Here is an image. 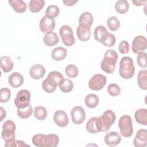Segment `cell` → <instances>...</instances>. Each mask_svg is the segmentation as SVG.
Here are the masks:
<instances>
[{
    "instance_id": "obj_30",
    "label": "cell",
    "mask_w": 147,
    "mask_h": 147,
    "mask_svg": "<svg viewBox=\"0 0 147 147\" xmlns=\"http://www.w3.org/2000/svg\"><path fill=\"white\" fill-rule=\"evenodd\" d=\"M115 9L119 14H125L129 9V2L126 0H119L115 3Z\"/></svg>"
},
{
    "instance_id": "obj_27",
    "label": "cell",
    "mask_w": 147,
    "mask_h": 147,
    "mask_svg": "<svg viewBox=\"0 0 147 147\" xmlns=\"http://www.w3.org/2000/svg\"><path fill=\"white\" fill-rule=\"evenodd\" d=\"M137 83L139 87L144 90H147V71L142 69L139 71L137 76Z\"/></svg>"
},
{
    "instance_id": "obj_14",
    "label": "cell",
    "mask_w": 147,
    "mask_h": 147,
    "mask_svg": "<svg viewBox=\"0 0 147 147\" xmlns=\"http://www.w3.org/2000/svg\"><path fill=\"white\" fill-rule=\"evenodd\" d=\"M106 144L110 146L118 145L121 141V137L116 131H111L107 133L104 138Z\"/></svg>"
},
{
    "instance_id": "obj_12",
    "label": "cell",
    "mask_w": 147,
    "mask_h": 147,
    "mask_svg": "<svg viewBox=\"0 0 147 147\" xmlns=\"http://www.w3.org/2000/svg\"><path fill=\"white\" fill-rule=\"evenodd\" d=\"M55 123L59 127H65L68 125L69 119L67 113L63 110H57L53 115Z\"/></svg>"
},
{
    "instance_id": "obj_2",
    "label": "cell",
    "mask_w": 147,
    "mask_h": 147,
    "mask_svg": "<svg viewBox=\"0 0 147 147\" xmlns=\"http://www.w3.org/2000/svg\"><path fill=\"white\" fill-rule=\"evenodd\" d=\"M116 115L114 111L111 110H106L102 116L97 117L96 127L98 131H107L114 123Z\"/></svg>"
},
{
    "instance_id": "obj_32",
    "label": "cell",
    "mask_w": 147,
    "mask_h": 147,
    "mask_svg": "<svg viewBox=\"0 0 147 147\" xmlns=\"http://www.w3.org/2000/svg\"><path fill=\"white\" fill-rule=\"evenodd\" d=\"M33 109L32 106L29 105L21 109H17L18 116L22 119H26L29 118L32 114Z\"/></svg>"
},
{
    "instance_id": "obj_16",
    "label": "cell",
    "mask_w": 147,
    "mask_h": 147,
    "mask_svg": "<svg viewBox=\"0 0 147 147\" xmlns=\"http://www.w3.org/2000/svg\"><path fill=\"white\" fill-rule=\"evenodd\" d=\"M45 74V68L41 64H35L33 65L29 71V74L32 78L35 80L40 79Z\"/></svg>"
},
{
    "instance_id": "obj_17",
    "label": "cell",
    "mask_w": 147,
    "mask_h": 147,
    "mask_svg": "<svg viewBox=\"0 0 147 147\" xmlns=\"http://www.w3.org/2000/svg\"><path fill=\"white\" fill-rule=\"evenodd\" d=\"M76 34L78 38L82 41H86L90 38V28L86 26L79 25L76 29Z\"/></svg>"
},
{
    "instance_id": "obj_42",
    "label": "cell",
    "mask_w": 147,
    "mask_h": 147,
    "mask_svg": "<svg viewBox=\"0 0 147 147\" xmlns=\"http://www.w3.org/2000/svg\"><path fill=\"white\" fill-rule=\"evenodd\" d=\"M130 49V45L126 40H122L119 44L118 50L122 54H127Z\"/></svg>"
},
{
    "instance_id": "obj_21",
    "label": "cell",
    "mask_w": 147,
    "mask_h": 147,
    "mask_svg": "<svg viewBox=\"0 0 147 147\" xmlns=\"http://www.w3.org/2000/svg\"><path fill=\"white\" fill-rule=\"evenodd\" d=\"M134 117L136 122L143 125H147V110L146 109H139L135 112Z\"/></svg>"
},
{
    "instance_id": "obj_35",
    "label": "cell",
    "mask_w": 147,
    "mask_h": 147,
    "mask_svg": "<svg viewBox=\"0 0 147 147\" xmlns=\"http://www.w3.org/2000/svg\"><path fill=\"white\" fill-rule=\"evenodd\" d=\"M14 132L15 131L11 129H3L1 133L2 139L5 141V142H7L15 140Z\"/></svg>"
},
{
    "instance_id": "obj_40",
    "label": "cell",
    "mask_w": 147,
    "mask_h": 147,
    "mask_svg": "<svg viewBox=\"0 0 147 147\" xmlns=\"http://www.w3.org/2000/svg\"><path fill=\"white\" fill-rule=\"evenodd\" d=\"M116 42V38L115 36L111 33H108L102 43L107 47H112L114 45Z\"/></svg>"
},
{
    "instance_id": "obj_18",
    "label": "cell",
    "mask_w": 147,
    "mask_h": 147,
    "mask_svg": "<svg viewBox=\"0 0 147 147\" xmlns=\"http://www.w3.org/2000/svg\"><path fill=\"white\" fill-rule=\"evenodd\" d=\"M9 84L13 88H18L21 86L24 83V78L19 72H13L9 77Z\"/></svg>"
},
{
    "instance_id": "obj_9",
    "label": "cell",
    "mask_w": 147,
    "mask_h": 147,
    "mask_svg": "<svg viewBox=\"0 0 147 147\" xmlns=\"http://www.w3.org/2000/svg\"><path fill=\"white\" fill-rule=\"evenodd\" d=\"M55 25L54 18L45 15L40 20L39 26L41 32L47 33L49 32H52L55 28Z\"/></svg>"
},
{
    "instance_id": "obj_6",
    "label": "cell",
    "mask_w": 147,
    "mask_h": 147,
    "mask_svg": "<svg viewBox=\"0 0 147 147\" xmlns=\"http://www.w3.org/2000/svg\"><path fill=\"white\" fill-rule=\"evenodd\" d=\"M59 33L62 41L65 45L71 47L75 44V39L73 34V30L69 26H62L59 30Z\"/></svg>"
},
{
    "instance_id": "obj_5",
    "label": "cell",
    "mask_w": 147,
    "mask_h": 147,
    "mask_svg": "<svg viewBox=\"0 0 147 147\" xmlns=\"http://www.w3.org/2000/svg\"><path fill=\"white\" fill-rule=\"evenodd\" d=\"M118 127L121 135L125 137H129L132 136L133 127L131 117L128 115H122L118 122Z\"/></svg>"
},
{
    "instance_id": "obj_10",
    "label": "cell",
    "mask_w": 147,
    "mask_h": 147,
    "mask_svg": "<svg viewBox=\"0 0 147 147\" xmlns=\"http://www.w3.org/2000/svg\"><path fill=\"white\" fill-rule=\"evenodd\" d=\"M147 47V40L143 36H136L132 42L131 49L134 53L138 54L144 52Z\"/></svg>"
},
{
    "instance_id": "obj_23",
    "label": "cell",
    "mask_w": 147,
    "mask_h": 147,
    "mask_svg": "<svg viewBox=\"0 0 147 147\" xmlns=\"http://www.w3.org/2000/svg\"><path fill=\"white\" fill-rule=\"evenodd\" d=\"M13 10L18 13H22L26 11V3L22 0H10L8 1Z\"/></svg>"
},
{
    "instance_id": "obj_7",
    "label": "cell",
    "mask_w": 147,
    "mask_h": 147,
    "mask_svg": "<svg viewBox=\"0 0 147 147\" xmlns=\"http://www.w3.org/2000/svg\"><path fill=\"white\" fill-rule=\"evenodd\" d=\"M30 93L25 89L20 90L17 94L14 99L15 106L17 109H21L30 105Z\"/></svg>"
},
{
    "instance_id": "obj_28",
    "label": "cell",
    "mask_w": 147,
    "mask_h": 147,
    "mask_svg": "<svg viewBox=\"0 0 147 147\" xmlns=\"http://www.w3.org/2000/svg\"><path fill=\"white\" fill-rule=\"evenodd\" d=\"M99 102L98 96L94 94H88L85 98V104L87 107L90 109L96 107L98 105Z\"/></svg>"
},
{
    "instance_id": "obj_46",
    "label": "cell",
    "mask_w": 147,
    "mask_h": 147,
    "mask_svg": "<svg viewBox=\"0 0 147 147\" xmlns=\"http://www.w3.org/2000/svg\"><path fill=\"white\" fill-rule=\"evenodd\" d=\"M0 110H1V120H0V121H2L3 118H5L6 117V113L5 110H4V109L2 107H0Z\"/></svg>"
},
{
    "instance_id": "obj_24",
    "label": "cell",
    "mask_w": 147,
    "mask_h": 147,
    "mask_svg": "<svg viewBox=\"0 0 147 147\" xmlns=\"http://www.w3.org/2000/svg\"><path fill=\"white\" fill-rule=\"evenodd\" d=\"M1 67L3 72L7 73L10 72L14 66V64L12 60L9 56H2L0 59Z\"/></svg>"
},
{
    "instance_id": "obj_19",
    "label": "cell",
    "mask_w": 147,
    "mask_h": 147,
    "mask_svg": "<svg viewBox=\"0 0 147 147\" xmlns=\"http://www.w3.org/2000/svg\"><path fill=\"white\" fill-rule=\"evenodd\" d=\"M43 41L47 46L53 47L59 42V38L57 33L53 32H49L45 33L43 38Z\"/></svg>"
},
{
    "instance_id": "obj_47",
    "label": "cell",
    "mask_w": 147,
    "mask_h": 147,
    "mask_svg": "<svg viewBox=\"0 0 147 147\" xmlns=\"http://www.w3.org/2000/svg\"><path fill=\"white\" fill-rule=\"evenodd\" d=\"M132 2L134 4V5L135 6H141V5H142V4L144 3H145V2H146V1H132Z\"/></svg>"
},
{
    "instance_id": "obj_34",
    "label": "cell",
    "mask_w": 147,
    "mask_h": 147,
    "mask_svg": "<svg viewBox=\"0 0 147 147\" xmlns=\"http://www.w3.org/2000/svg\"><path fill=\"white\" fill-rule=\"evenodd\" d=\"M107 26L111 31H115L118 30L120 26V22L118 19L114 16L110 17L108 18L107 21Z\"/></svg>"
},
{
    "instance_id": "obj_41",
    "label": "cell",
    "mask_w": 147,
    "mask_h": 147,
    "mask_svg": "<svg viewBox=\"0 0 147 147\" xmlns=\"http://www.w3.org/2000/svg\"><path fill=\"white\" fill-rule=\"evenodd\" d=\"M137 61L138 65L142 68H145L147 66L146 53L145 52H140L137 56Z\"/></svg>"
},
{
    "instance_id": "obj_36",
    "label": "cell",
    "mask_w": 147,
    "mask_h": 147,
    "mask_svg": "<svg viewBox=\"0 0 147 147\" xmlns=\"http://www.w3.org/2000/svg\"><path fill=\"white\" fill-rule=\"evenodd\" d=\"M78 69L74 64H69L65 68V74L69 78H74L78 75Z\"/></svg>"
},
{
    "instance_id": "obj_15",
    "label": "cell",
    "mask_w": 147,
    "mask_h": 147,
    "mask_svg": "<svg viewBox=\"0 0 147 147\" xmlns=\"http://www.w3.org/2000/svg\"><path fill=\"white\" fill-rule=\"evenodd\" d=\"M58 82L53 78L48 76L42 83V89L47 93H52L58 86Z\"/></svg>"
},
{
    "instance_id": "obj_4",
    "label": "cell",
    "mask_w": 147,
    "mask_h": 147,
    "mask_svg": "<svg viewBox=\"0 0 147 147\" xmlns=\"http://www.w3.org/2000/svg\"><path fill=\"white\" fill-rule=\"evenodd\" d=\"M134 72L135 67L133 59L128 56L123 57L119 63L120 76L125 79H128L133 76Z\"/></svg>"
},
{
    "instance_id": "obj_31",
    "label": "cell",
    "mask_w": 147,
    "mask_h": 147,
    "mask_svg": "<svg viewBox=\"0 0 147 147\" xmlns=\"http://www.w3.org/2000/svg\"><path fill=\"white\" fill-rule=\"evenodd\" d=\"M34 115L38 120H44L47 116V110L43 106H36L34 109Z\"/></svg>"
},
{
    "instance_id": "obj_22",
    "label": "cell",
    "mask_w": 147,
    "mask_h": 147,
    "mask_svg": "<svg viewBox=\"0 0 147 147\" xmlns=\"http://www.w3.org/2000/svg\"><path fill=\"white\" fill-rule=\"evenodd\" d=\"M67 55V51L65 48L59 47L53 49L51 53L52 59L56 61H60L65 58Z\"/></svg>"
},
{
    "instance_id": "obj_11",
    "label": "cell",
    "mask_w": 147,
    "mask_h": 147,
    "mask_svg": "<svg viewBox=\"0 0 147 147\" xmlns=\"http://www.w3.org/2000/svg\"><path fill=\"white\" fill-rule=\"evenodd\" d=\"M71 116L74 123L80 125L83 123L85 119L86 113L83 107L78 106L74 107L71 110Z\"/></svg>"
},
{
    "instance_id": "obj_37",
    "label": "cell",
    "mask_w": 147,
    "mask_h": 147,
    "mask_svg": "<svg viewBox=\"0 0 147 147\" xmlns=\"http://www.w3.org/2000/svg\"><path fill=\"white\" fill-rule=\"evenodd\" d=\"M11 97L10 90L7 88H2L0 90V102L6 103L8 102Z\"/></svg>"
},
{
    "instance_id": "obj_25",
    "label": "cell",
    "mask_w": 147,
    "mask_h": 147,
    "mask_svg": "<svg viewBox=\"0 0 147 147\" xmlns=\"http://www.w3.org/2000/svg\"><path fill=\"white\" fill-rule=\"evenodd\" d=\"M93 23V16L92 14L90 12H84L83 13L79 19V25L86 26L88 27H91Z\"/></svg>"
},
{
    "instance_id": "obj_38",
    "label": "cell",
    "mask_w": 147,
    "mask_h": 147,
    "mask_svg": "<svg viewBox=\"0 0 147 147\" xmlns=\"http://www.w3.org/2000/svg\"><path fill=\"white\" fill-rule=\"evenodd\" d=\"M59 8L57 6L50 5L47 7L45 11V15L54 18L59 15Z\"/></svg>"
},
{
    "instance_id": "obj_39",
    "label": "cell",
    "mask_w": 147,
    "mask_h": 147,
    "mask_svg": "<svg viewBox=\"0 0 147 147\" xmlns=\"http://www.w3.org/2000/svg\"><path fill=\"white\" fill-rule=\"evenodd\" d=\"M107 92L112 96H117L121 93V88L115 83H111L107 87Z\"/></svg>"
},
{
    "instance_id": "obj_1",
    "label": "cell",
    "mask_w": 147,
    "mask_h": 147,
    "mask_svg": "<svg viewBox=\"0 0 147 147\" xmlns=\"http://www.w3.org/2000/svg\"><path fill=\"white\" fill-rule=\"evenodd\" d=\"M32 142L34 145L38 147H56L59 144V138L55 134H37L32 137Z\"/></svg>"
},
{
    "instance_id": "obj_13",
    "label": "cell",
    "mask_w": 147,
    "mask_h": 147,
    "mask_svg": "<svg viewBox=\"0 0 147 147\" xmlns=\"http://www.w3.org/2000/svg\"><path fill=\"white\" fill-rule=\"evenodd\" d=\"M134 145L136 147H145L147 145V130L140 129L136 133L133 141Z\"/></svg>"
},
{
    "instance_id": "obj_33",
    "label": "cell",
    "mask_w": 147,
    "mask_h": 147,
    "mask_svg": "<svg viewBox=\"0 0 147 147\" xmlns=\"http://www.w3.org/2000/svg\"><path fill=\"white\" fill-rule=\"evenodd\" d=\"M96 119L97 117H92L86 123V129L90 133L95 134L99 132L96 127Z\"/></svg>"
},
{
    "instance_id": "obj_45",
    "label": "cell",
    "mask_w": 147,
    "mask_h": 147,
    "mask_svg": "<svg viewBox=\"0 0 147 147\" xmlns=\"http://www.w3.org/2000/svg\"><path fill=\"white\" fill-rule=\"evenodd\" d=\"M63 2L65 5H66L67 6H74L75 3H76L78 2V1L67 0V1H63Z\"/></svg>"
},
{
    "instance_id": "obj_3",
    "label": "cell",
    "mask_w": 147,
    "mask_h": 147,
    "mask_svg": "<svg viewBox=\"0 0 147 147\" xmlns=\"http://www.w3.org/2000/svg\"><path fill=\"white\" fill-rule=\"evenodd\" d=\"M118 54L113 49H108L105 53L100 67L107 74H113L115 69V64L118 60Z\"/></svg>"
},
{
    "instance_id": "obj_20",
    "label": "cell",
    "mask_w": 147,
    "mask_h": 147,
    "mask_svg": "<svg viewBox=\"0 0 147 147\" xmlns=\"http://www.w3.org/2000/svg\"><path fill=\"white\" fill-rule=\"evenodd\" d=\"M108 33L109 32L105 26L103 25H99L96 26L94 30V38L96 41L99 42H102Z\"/></svg>"
},
{
    "instance_id": "obj_43",
    "label": "cell",
    "mask_w": 147,
    "mask_h": 147,
    "mask_svg": "<svg viewBox=\"0 0 147 147\" xmlns=\"http://www.w3.org/2000/svg\"><path fill=\"white\" fill-rule=\"evenodd\" d=\"M48 76L53 78L54 79H55L58 82V83H59V82L63 79H64L63 75L60 72H59L58 71H53L49 72V74L48 75Z\"/></svg>"
},
{
    "instance_id": "obj_44",
    "label": "cell",
    "mask_w": 147,
    "mask_h": 147,
    "mask_svg": "<svg viewBox=\"0 0 147 147\" xmlns=\"http://www.w3.org/2000/svg\"><path fill=\"white\" fill-rule=\"evenodd\" d=\"M11 129L14 131H16V126L14 122L11 120L6 121L2 125V130L3 129Z\"/></svg>"
},
{
    "instance_id": "obj_26",
    "label": "cell",
    "mask_w": 147,
    "mask_h": 147,
    "mask_svg": "<svg viewBox=\"0 0 147 147\" xmlns=\"http://www.w3.org/2000/svg\"><path fill=\"white\" fill-rule=\"evenodd\" d=\"M44 0H31L29 2L28 8L32 13H38L44 6Z\"/></svg>"
},
{
    "instance_id": "obj_29",
    "label": "cell",
    "mask_w": 147,
    "mask_h": 147,
    "mask_svg": "<svg viewBox=\"0 0 147 147\" xmlns=\"http://www.w3.org/2000/svg\"><path fill=\"white\" fill-rule=\"evenodd\" d=\"M60 90L64 93L70 92L74 87L72 82L68 79H63L58 84Z\"/></svg>"
},
{
    "instance_id": "obj_8",
    "label": "cell",
    "mask_w": 147,
    "mask_h": 147,
    "mask_svg": "<svg viewBox=\"0 0 147 147\" xmlns=\"http://www.w3.org/2000/svg\"><path fill=\"white\" fill-rule=\"evenodd\" d=\"M106 78L103 75L97 74L94 75L89 80L88 87L94 91L102 89L106 83Z\"/></svg>"
}]
</instances>
